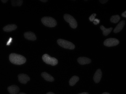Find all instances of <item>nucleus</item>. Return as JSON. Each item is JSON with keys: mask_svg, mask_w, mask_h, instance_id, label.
Instances as JSON below:
<instances>
[{"mask_svg": "<svg viewBox=\"0 0 126 94\" xmlns=\"http://www.w3.org/2000/svg\"><path fill=\"white\" fill-rule=\"evenodd\" d=\"M7 0H1V1H2L3 3H5L7 2L8 1Z\"/></svg>", "mask_w": 126, "mask_h": 94, "instance_id": "24", "label": "nucleus"}, {"mask_svg": "<svg viewBox=\"0 0 126 94\" xmlns=\"http://www.w3.org/2000/svg\"><path fill=\"white\" fill-rule=\"evenodd\" d=\"M64 20L69 23L70 27L73 29H76L77 27V22L76 19L70 14H66L63 16Z\"/></svg>", "mask_w": 126, "mask_h": 94, "instance_id": "5", "label": "nucleus"}, {"mask_svg": "<svg viewBox=\"0 0 126 94\" xmlns=\"http://www.w3.org/2000/svg\"><path fill=\"white\" fill-rule=\"evenodd\" d=\"M12 5L13 6H20L23 3V0H11Z\"/></svg>", "mask_w": 126, "mask_h": 94, "instance_id": "18", "label": "nucleus"}, {"mask_svg": "<svg viewBox=\"0 0 126 94\" xmlns=\"http://www.w3.org/2000/svg\"><path fill=\"white\" fill-rule=\"evenodd\" d=\"M41 22L45 26L54 27L57 25V22L54 18L51 17H44L41 19Z\"/></svg>", "mask_w": 126, "mask_h": 94, "instance_id": "2", "label": "nucleus"}, {"mask_svg": "<svg viewBox=\"0 0 126 94\" xmlns=\"http://www.w3.org/2000/svg\"><path fill=\"white\" fill-rule=\"evenodd\" d=\"M121 15H122V16L123 17H125L126 18V11H125V12L121 14Z\"/></svg>", "mask_w": 126, "mask_h": 94, "instance_id": "22", "label": "nucleus"}, {"mask_svg": "<svg viewBox=\"0 0 126 94\" xmlns=\"http://www.w3.org/2000/svg\"><path fill=\"white\" fill-rule=\"evenodd\" d=\"M102 73L100 69H98L96 72L94 76V82L96 83H98L100 81L101 77H102Z\"/></svg>", "mask_w": 126, "mask_h": 94, "instance_id": "8", "label": "nucleus"}, {"mask_svg": "<svg viewBox=\"0 0 126 94\" xmlns=\"http://www.w3.org/2000/svg\"><path fill=\"white\" fill-rule=\"evenodd\" d=\"M119 43V40L118 39L115 38H109L104 40V45L107 47H112L117 45Z\"/></svg>", "mask_w": 126, "mask_h": 94, "instance_id": "6", "label": "nucleus"}, {"mask_svg": "<svg viewBox=\"0 0 126 94\" xmlns=\"http://www.w3.org/2000/svg\"><path fill=\"white\" fill-rule=\"evenodd\" d=\"M40 1L43 2H46L47 1V0H40Z\"/></svg>", "mask_w": 126, "mask_h": 94, "instance_id": "25", "label": "nucleus"}, {"mask_svg": "<svg viewBox=\"0 0 126 94\" xmlns=\"http://www.w3.org/2000/svg\"><path fill=\"white\" fill-rule=\"evenodd\" d=\"M18 80L20 82L23 84H26L28 81L30 80V78L26 74H21L18 76Z\"/></svg>", "mask_w": 126, "mask_h": 94, "instance_id": "7", "label": "nucleus"}, {"mask_svg": "<svg viewBox=\"0 0 126 94\" xmlns=\"http://www.w3.org/2000/svg\"><path fill=\"white\" fill-rule=\"evenodd\" d=\"M7 89L8 91L11 94H17L20 90L19 87L16 85L9 86Z\"/></svg>", "mask_w": 126, "mask_h": 94, "instance_id": "11", "label": "nucleus"}, {"mask_svg": "<svg viewBox=\"0 0 126 94\" xmlns=\"http://www.w3.org/2000/svg\"><path fill=\"white\" fill-rule=\"evenodd\" d=\"M42 59L46 64L55 66L58 63L57 59L54 57H52L47 54H44L42 56Z\"/></svg>", "mask_w": 126, "mask_h": 94, "instance_id": "4", "label": "nucleus"}, {"mask_svg": "<svg viewBox=\"0 0 126 94\" xmlns=\"http://www.w3.org/2000/svg\"><path fill=\"white\" fill-rule=\"evenodd\" d=\"M100 22V20L99 19H95L94 20V21L93 23L94 24V25H96L99 24Z\"/></svg>", "mask_w": 126, "mask_h": 94, "instance_id": "20", "label": "nucleus"}, {"mask_svg": "<svg viewBox=\"0 0 126 94\" xmlns=\"http://www.w3.org/2000/svg\"><path fill=\"white\" fill-rule=\"evenodd\" d=\"M108 1V0H99L100 2L102 4L106 3H107Z\"/></svg>", "mask_w": 126, "mask_h": 94, "instance_id": "21", "label": "nucleus"}, {"mask_svg": "<svg viewBox=\"0 0 126 94\" xmlns=\"http://www.w3.org/2000/svg\"><path fill=\"white\" fill-rule=\"evenodd\" d=\"M9 59L11 63L16 65H23L26 62V59L24 56L15 53L10 54Z\"/></svg>", "mask_w": 126, "mask_h": 94, "instance_id": "1", "label": "nucleus"}, {"mask_svg": "<svg viewBox=\"0 0 126 94\" xmlns=\"http://www.w3.org/2000/svg\"><path fill=\"white\" fill-rule=\"evenodd\" d=\"M12 38H10V39H9V40H8V42L7 43V45H10V43H11V41H12Z\"/></svg>", "mask_w": 126, "mask_h": 94, "instance_id": "23", "label": "nucleus"}, {"mask_svg": "<svg viewBox=\"0 0 126 94\" xmlns=\"http://www.w3.org/2000/svg\"><path fill=\"white\" fill-rule=\"evenodd\" d=\"M41 76L45 80L48 81L52 82L54 81V79L52 76L46 72L41 73Z\"/></svg>", "mask_w": 126, "mask_h": 94, "instance_id": "13", "label": "nucleus"}, {"mask_svg": "<svg viewBox=\"0 0 126 94\" xmlns=\"http://www.w3.org/2000/svg\"><path fill=\"white\" fill-rule=\"evenodd\" d=\"M96 16V14L93 13L91 14V16H90L89 18V20L91 22H93L94 21V20Z\"/></svg>", "mask_w": 126, "mask_h": 94, "instance_id": "19", "label": "nucleus"}, {"mask_svg": "<svg viewBox=\"0 0 126 94\" xmlns=\"http://www.w3.org/2000/svg\"><path fill=\"white\" fill-rule=\"evenodd\" d=\"M120 20V17L119 15H113L110 17V21L112 23H117Z\"/></svg>", "mask_w": 126, "mask_h": 94, "instance_id": "17", "label": "nucleus"}, {"mask_svg": "<svg viewBox=\"0 0 126 94\" xmlns=\"http://www.w3.org/2000/svg\"><path fill=\"white\" fill-rule=\"evenodd\" d=\"M19 94H24V93H19Z\"/></svg>", "mask_w": 126, "mask_h": 94, "instance_id": "29", "label": "nucleus"}, {"mask_svg": "<svg viewBox=\"0 0 126 94\" xmlns=\"http://www.w3.org/2000/svg\"><path fill=\"white\" fill-rule=\"evenodd\" d=\"M17 27L15 24H9L4 27L3 28L4 31L6 32H10L16 29Z\"/></svg>", "mask_w": 126, "mask_h": 94, "instance_id": "14", "label": "nucleus"}, {"mask_svg": "<svg viewBox=\"0 0 126 94\" xmlns=\"http://www.w3.org/2000/svg\"><path fill=\"white\" fill-rule=\"evenodd\" d=\"M102 94H110L109 93H107V92H104V93H103Z\"/></svg>", "mask_w": 126, "mask_h": 94, "instance_id": "28", "label": "nucleus"}, {"mask_svg": "<svg viewBox=\"0 0 126 94\" xmlns=\"http://www.w3.org/2000/svg\"><path fill=\"white\" fill-rule=\"evenodd\" d=\"M100 28L101 30L103 31V34L104 36H107L110 33L113 29V28L112 27L109 28H106L103 26H100Z\"/></svg>", "mask_w": 126, "mask_h": 94, "instance_id": "15", "label": "nucleus"}, {"mask_svg": "<svg viewBox=\"0 0 126 94\" xmlns=\"http://www.w3.org/2000/svg\"><path fill=\"white\" fill-rule=\"evenodd\" d=\"M125 25V21L124 20H122L120 22L118 25L114 29L113 32L114 33H117L120 32Z\"/></svg>", "mask_w": 126, "mask_h": 94, "instance_id": "12", "label": "nucleus"}, {"mask_svg": "<svg viewBox=\"0 0 126 94\" xmlns=\"http://www.w3.org/2000/svg\"><path fill=\"white\" fill-rule=\"evenodd\" d=\"M57 42L59 45L65 49L70 50H73L75 49V45L73 43L68 40L59 39L58 40Z\"/></svg>", "mask_w": 126, "mask_h": 94, "instance_id": "3", "label": "nucleus"}, {"mask_svg": "<svg viewBox=\"0 0 126 94\" xmlns=\"http://www.w3.org/2000/svg\"><path fill=\"white\" fill-rule=\"evenodd\" d=\"M24 37L26 39L29 40H36V37L34 33L31 32H28L24 33Z\"/></svg>", "mask_w": 126, "mask_h": 94, "instance_id": "10", "label": "nucleus"}, {"mask_svg": "<svg viewBox=\"0 0 126 94\" xmlns=\"http://www.w3.org/2000/svg\"><path fill=\"white\" fill-rule=\"evenodd\" d=\"M78 62L81 65H86L90 63L91 59L89 58L85 57H79L77 59Z\"/></svg>", "mask_w": 126, "mask_h": 94, "instance_id": "9", "label": "nucleus"}, {"mask_svg": "<svg viewBox=\"0 0 126 94\" xmlns=\"http://www.w3.org/2000/svg\"><path fill=\"white\" fill-rule=\"evenodd\" d=\"M89 94L87 92H83V93H81V94Z\"/></svg>", "mask_w": 126, "mask_h": 94, "instance_id": "26", "label": "nucleus"}, {"mask_svg": "<svg viewBox=\"0 0 126 94\" xmlns=\"http://www.w3.org/2000/svg\"><path fill=\"white\" fill-rule=\"evenodd\" d=\"M46 94H54L53 93V92H48V93H47Z\"/></svg>", "mask_w": 126, "mask_h": 94, "instance_id": "27", "label": "nucleus"}, {"mask_svg": "<svg viewBox=\"0 0 126 94\" xmlns=\"http://www.w3.org/2000/svg\"><path fill=\"white\" fill-rule=\"evenodd\" d=\"M79 80V77L77 76H73L70 79L69 83L70 86H73L75 85L77 82Z\"/></svg>", "mask_w": 126, "mask_h": 94, "instance_id": "16", "label": "nucleus"}]
</instances>
